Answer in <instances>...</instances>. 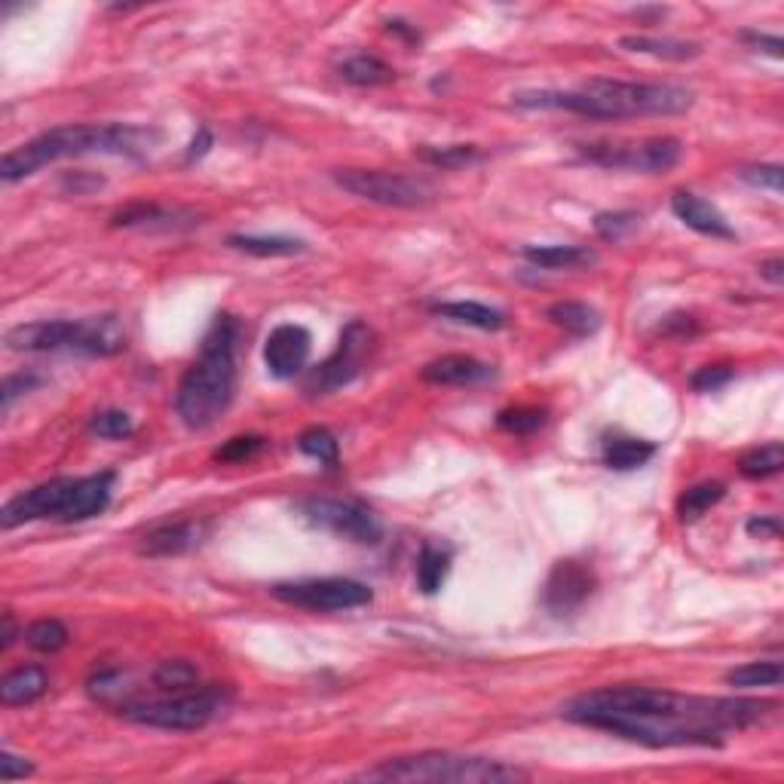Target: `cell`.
Wrapping results in <instances>:
<instances>
[{
    "label": "cell",
    "instance_id": "6da1fadb",
    "mask_svg": "<svg viewBox=\"0 0 784 784\" xmlns=\"http://www.w3.org/2000/svg\"><path fill=\"white\" fill-rule=\"evenodd\" d=\"M775 702L704 699L659 687H601L560 708V717L647 748H721L723 736L767 721Z\"/></svg>",
    "mask_w": 784,
    "mask_h": 784
},
{
    "label": "cell",
    "instance_id": "7a4b0ae2",
    "mask_svg": "<svg viewBox=\"0 0 784 784\" xmlns=\"http://www.w3.org/2000/svg\"><path fill=\"white\" fill-rule=\"evenodd\" d=\"M524 111H567L592 120L625 117H677L692 108V93L674 83H635L594 77L574 93L564 89H521L512 96Z\"/></svg>",
    "mask_w": 784,
    "mask_h": 784
},
{
    "label": "cell",
    "instance_id": "3957f363",
    "mask_svg": "<svg viewBox=\"0 0 784 784\" xmlns=\"http://www.w3.org/2000/svg\"><path fill=\"white\" fill-rule=\"evenodd\" d=\"M160 145V132L132 123H77V126H56L32 138L28 145L10 150L0 162L3 184H16L22 178L37 176L49 162L68 157H89V154H111V157H132L142 160Z\"/></svg>",
    "mask_w": 784,
    "mask_h": 784
},
{
    "label": "cell",
    "instance_id": "277c9868",
    "mask_svg": "<svg viewBox=\"0 0 784 784\" xmlns=\"http://www.w3.org/2000/svg\"><path fill=\"white\" fill-rule=\"evenodd\" d=\"M237 343L240 322L230 313H218L203 337L200 355L181 377L176 393V414L188 430L215 426L237 396Z\"/></svg>",
    "mask_w": 784,
    "mask_h": 784
},
{
    "label": "cell",
    "instance_id": "5b68a950",
    "mask_svg": "<svg viewBox=\"0 0 784 784\" xmlns=\"http://www.w3.org/2000/svg\"><path fill=\"white\" fill-rule=\"evenodd\" d=\"M369 782H433V784H509L528 782L530 775L521 767L487 760V757H469V753L426 751L414 757H396L381 767L362 772Z\"/></svg>",
    "mask_w": 784,
    "mask_h": 784
},
{
    "label": "cell",
    "instance_id": "8992f818",
    "mask_svg": "<svg viewBox=\"0 0 784 784\" xmlns=\"http://www.w3.org/2000/svg\"><path fill=\"white\" fill-rule=\"evenodd\" d=\"M3 343L16 352H77L105 359L126 350V328L117 316L44 319L10 328Z\"/></svg>",
    "mask_w": 784,
    "mask_h": 784
},
{
    "label": "cell",
    "instance_id": "52a82bcc",
    "mask_svg": "<svg viewBox=\"0 0 784 784\" xmlns=\"http://www.w3.org/2000/svg\"><path fill=\"white\" fill-rule=\"evenodd\" d=\"M225 702L227 689L212 684V687H193L181 692H162L157 699H132L120 704V717L150 729L193 733L215 721Z\"/></svg>",
    "mask_w": 784,
    "mask_h": 784
},
{
    "label": "cell",
    "instance_id": "ba28073f",
    "mask_svg": "<svg viewBox=\"0 0 784 784\" xmlns=\"http://www.w3.org/2000/svg\"><path fill=\"white\" fill-rule=\"evenodd\" d=\"M579 157L601 169L613 172H643V176H662L672 172L684 157V145L672 135L659 138H640V142H589L577 145Z\"/></svg>",
    "mask_w": 784,
    "mask_h": 784
},
{
    "label": "cell",
    "instance_id": "9c48e42d",
    "mask_svg": "<svg viewBox=\"0 0 784 784\" xmlns=\"http://www.w3.org/2000/svg\"><path fill=\"white\" fill-rule=\"evenodd\" d=\"M335 184L365 203L386 208H423L435 200L430 181L384 169H337Z\"/></svg>",
    "mask_w": 784,
    "mask_h": 784
},
{
    "label": "cell",
    "instance_id": "30bf717a",
    "mask_svg": "<svg viewBox=\"0 0 784 784\" xmlns=\"http://www.w3.org/2000/svg\"><path fill=\"white\" fill-rule=\"evenodd\" d=\"M371 350V328L365 322H350L343 335L337 340V350L319 362L316 369L304 377L306 396H331L337 389L350 386L365 365V355Z\"/></svg>",
    "mask_w": 784,
    "mask_h": 784
},
{
    "label": "cell",
    "instance_id": "8fae6325",
    "mask_svg": "<svg viewBox=\"0 0 784 784\" xmlns=\"http://www.w3.org/2000/svg\"><path fill=\"white\" fill-rule=\"evenodd\" d=\"M298 512L306 524L335 533L340 540H350L359 545L381 543V521L371 512L369 506L355 503V499H328V496H313L298 506Z\"/></svg>",
    "mask_w": 784,
    "mask_h": 784
},
{
    "label": "cell",
    "instance_id": "7c38bea8",
    "mask_svg": "<svg viewBox=\"0 0 784 784\" xmlns=\"http://www.w3.org/2000/svg\"><path fill=\"white\" fill-rule=\"evenodd\" d=\"M273 598L282 604L310 610V613H343L371 604V589L365 582L340 577L325 579H301V582H279L273 586Z\"/></svg>",
    "mask_w": 784,
    "mask_h": 784
},
{
    "label": "cell",
    "instance_id": "4fadbf2b",
    "mask_svg": "<svg viewBox=\"0 0 784 784\" xmlns=\"http://www.w3.org/2000/svg\"><path fill=\"white\" fill-rule=\"evenodd\" d=\"M77 479H52L37 484L25 494L13 496L3 509H0V528L13 530L32 521H47V518H59L62 521L64 506L71 499Z\"/></svg>",
    "mask_w": 784,
    "mask_h": 784
},
{
    "label": "cell",
    "instance_id": "5bb4252c",
    "mask_svg": "<svg viewBox=\"0 0 784 784\" xmlns=\"http://www.w3.org/2000/svg\"><path fill=\"white\" fill-rule=\"evenodd\" d=\"M594 592V574L592 567L579 564V560L567 558L558 560L552 567V574L545 579V592H543V604L552 616H574L579 610L586 607V601L592 598Z\"/></svg>",
    "mask_w": 784,
    "mask_h": 784
},
{
    "label": "cell",
    "instance_id": "9a60e30c",
    "mask_svg": "<svg viewBox=\"0 0 784 784\" xmlns=\"http://www.w3.org/2000/svg\"><path fill=\"white\" fill-rule=\"evenodd\" d=\"M310 350H313V335L304 325L286 322V325H276L264 340V365L276 381H291L306 369Z\"/></svg>",
    "mask_w": 784,
    "mask_h": 784
},
{
    "label": "cell",
    "instance_id": "2e32d148",
    "mask_svg": "<svg viewBox=\"0 0 784 784\" xmlns=\"http://www.w3.org/2000/svg\"><path fill=\"white\" fill-rule=\"evenodd\" d=\"M672 212L677 221H684L689 230L711 237V240H736V230L726 221L721 208L711 206L708 200L689 191H677L672 196Z\"/></svg>",
    "mask_w": 784,
    "mask_h": 784
},
{
    "label": "cell",
    "instance_id": "e0dca14e",
    "mask_svg": "<svg viewBox=\"0 0 784 784\" xmlns=\"http://www.w3.org/2000/svg\"><path fill=\"white\" fill-rule=\"evenodd\" d=\"M113 484H117L113 472H98V475L77 479L74 491H71V499L64 506L62 521L71 524V521H86V518H96V515L105 512L111 506Z\"/></svg>",
    "mask_w": 784,
    "mask_h": 784
},
{
    "label": "cell",
    "instance_id": "ac0fdd59",
    "mask_svg": "<svg viewBox=\"0 0 784 784\" xmlns=\"http://www.w3.org/2000/svg\"><path fill=\"white\" fill-rule=\"evenodd\" d=\"M494 377V369L487 362H479L472 355H442L423 369V381L433 386H479Z\"/></svg>",
    "mask_w": 784,
    "mask_h": 784
},
{
    "label": "cell",
    "instance_id": "d6986e66",
    "mask_svg": "<svg viewBox=\"0 0 784 784\" xmlns=\"http://www.w3.org/2000/svg\"><path fill=\"white\" fill-rule=\"evenodd\" d=\"M203 533H206V528H203V524H193V521L162 524V528H154L150 533L142 536L138 555H147V558H172V555H184V552H191L193 545H200Z\"/></svg>",
    "mask_w": 784,
    "mask_h": 784
},
{
    "label": "cell",
    "instance_id": "ffe728a7",
    "mask_svg": "<svg viewBox=\"0 0 784 784\" xmlns=\"http://www.w3.org/2000/svg\"><path fill=\"white\" fill-rule=\"evenodd\" d=\"M521 255L540 270H589L598 264V252L586 245H524Z\"/></svg>",
    "mask_w": 784,
    "mask_h": 784
},
{
    "label": "cell",
    "instance_id": "44dd1931",
    "mask_svg": "<svg viewBox=\"0 0 784 784\" xmlns=\"http://www.w3.org/2000/svg\"><path fill=\"white\" fill-rule=\"evenodd\" d=\"M619 49L638 52V56H653L662 62H692V59L702 56L699 44L674 40V37H647V34H625L619 40Z\"/></svg>",
    "mask_w": 784,
    "mask_h": 784
},
{
    "label": "cell",
    "instance_id": "7402d4cb",
    "mask_svg": "<svg viewBox=\"0 0 784 784\" xmlns=\"http://www.w3.org/2000/svg\"><path fill=\"white\" fill-rule=\"evenodd\" d=\"M49 689V674L40 665H22L0 680V702L7 708L37 702Z\"/></svg>",
    "mask_w": 784,
    "mask_h": 784
},
{
    "label": "cell",
    "instance_id": "603a6c76",
    "mask_svg": "<svg viewBox=\"0 0 784 784\" xmlns=\"http://www.w3.org/2000/svg\"><path fill=\"white\" fill-rule=\"evenodd\" d=\"M656 445L653 442H643V438H625V435H613L604 442V450H601V460L607 469H616V472H631V469H640L643 463H650L656 457Z\"/></svg>",
    "mask_w": 784,
    "mask_h": 784
},
{
    "label": "cell",
    "instance_id": "cb8c5ba5",
    "mask_svg": "<svg viewBox=\"0 0 784 784\" xmlns=\"http://www.w3.org/2000/svg\"><path fill=\"white\" fill-rule=\"evenodd\" d=\"M435 316L457 322V325H469V328H481V331H499L506 325V313H499L494 306L479 304V301H448V304H435Z\"/></svg>",
    "mask_w": 784,
    "mask_h": 784
},
{
    "label": "cell",
    "instance_id": "d4e9b609",
    "mask_svg": "<svg viewBox=\"0 0 784 784\" xmlns=\"http://www.w3.org/2000/svg\"><path fill=\"white\" fill-rule=\"evenodd\" d=\"M227 245L233 252H242V255L252 257H291V255H304L306 245L304 240H291V237H255V233H233L227 237Z\"/></svg>",
    "mask_w": 784,
    "mask_h": 784
},
{
    "label": "cell",
    "instance_id": "484cf974",
    "mask_svg": "<svg viewBox=\"0 0 784 784\" xmlns=\"http://www.w3.org/2000/svg\"><path fill=\"white\" fill-rule=\"evenodd\" d=\"M545 316L552 319V325H558L574 337H589L601 328V313L594 306L579 304V301H558V304L545 310Z\"/></svg>",
    "mask_w": 784,
    "mask_h": 784
},
{
    "label": "cell",
    "instance_id": "4316f807",
    "mask_svg": "<svg viewBox=\"0 0 784 784\" xmlns=\"http://www.w3.org/2000/svg\"><path fill=\"white\" fill-rule=\"evenodd\" d=\"M337 74H340V81L352 83V86H384V83L396 81V71L384 59L369 56V52L343 59L340 68H337Z\"/></svg>",
    "mask_w": 784,
    "mask_h": 784
},
{
    "label": "cell",
    "instance_id": "83f0119b",
    "mask_svg": "<svg viewBox=\"0 0 784 784\" xmlns=\"http://www.w3.org/2000/svg\"><path fill=\"white\" fill-rule=\"evenodd\" d=\"M193 221L191 212H181V208H166L157 203H135V206L123 208L113 215V227H176L178 221Z\"/></svg>",
    "mask_w": 784,
    "mask_h": 784
},
{
    "label": "cell",
    "instance_id": "f1b7e54d",
    "mask_svg": "<svg viewBox=\"0 0 784 784\" xmlns=\"http://www.w3.org/2000/svg\"><path fill=\"white\" fill-rule=\"evenodd\" d=\"M450 570V552L438 548L433 543H423L420 548V558H417V586L423 594H435L445 579H448Z\"/></svg>",
    "mask_w": 784,
    "mask_h": 784
},
{
    "label": "cell",
    "instance_id": "f546056e",
    "mask_svg": "<svg viewBox=\"0 0 784 784\" xmlns=\"http://www.w3.org/2000/svg\"><path fill=\"white\" fill-rule=\"evenodd\" d=\"M723 496H726V484L721 481H702V484H692L687 487L680 499H677V515L680 521H699L711 506H717Z\"/></svg>",
    "mask_w": 784,
    "mask_h": 784
},
{
    "label": "cell",
    "instance_id": "4dcf8cb0",
    "mask_svg": "<svg viewBox=\"0 0 784 784\" xmlns=\"http://www.w3.org/2000/svg\"><path fill=\"white\" fill-rule=\"evenodd\" d=\"M414 154L435 169H466L481 160V150L475 145H423Z\"/></svg>",
    "mask_w": 784,
    "mask_h": 784
},
{
    "label": "cell",
    "instance_id": "1f68e13d",
    "mask_svg": "<svg viewBox=\"0 0 784 784\" xmlns=\"http://www.w3.org/2000/svg\"><path fill=\"white\" fill-rule=\"evenodd\" d=\"M738 469H741L745 479H772V475H779L784 469L782 442H769V445L748 450V454L738 460Z\"/></svg>",
    "mask_w": 784,
    "mask_h": 784
},
{
    "label": "cell",
    "instance_id": "d6a6232c",
    "mask_svg": "<svg viewBox=\"0 0 784 784\" xmlns=\"http://www.w3.org/2000/svg\"><path fill=\"white\" fill-rule=\"evenodd\" d=\"M784 672L782 662H748L741 668H733L726 674V684L736 689H757V687H782Z\"/></svg>",
    "mask_w": 784,
    "mask_h": 784
},
{
    "label": "cell",
    "instance_id": "836d02e7",
    "mask_svg": "<svg viewBox=\"0 0 784 784\" xmlns=\"http://www.w3.org/2000/svg\"><path fill=\"white\" fill-rule=\"evenodd\" d=\"M22 638L25 643L37 650V653H59L68 647V640H71V631L64 628V623L59 619H37L32 623L25 631H22Z\"/></svg>",
    "mask_w": 784,
    "mask_h": 784
},
{
    "label": "cell",
    "instance_id": "e575fe53",
    "mask_svg": "<svg viewBox=\"0 0 784 784\" xmlns=\"http://www.w3.org/2000/svg\"><path fill=\"white\" fill-rule=\"evenodd\" d=\"M200 680V672L193 668L188 659H166L154 668V684L162 692H181V689H193Z\"/></svg>",
    "mask_w": 784,
    "mask_h": 784
},
{
    "label": "cell",
    "instance_id": "d590c367",
    "mask_svg": "<svg viewBox=\"0 0 784 784\" xmlns=\"http://www.w3.org/2000/svg\"><path fill=\"white\" fill-rule=\"evenodd\" d=\"M298 450L322 466H337V457H340L337 438L328 433V430H322V426H313V430L301 433V438H298Z\"/></svg>",
    "mask_w": 784,
    "mask_h": 784
},
{
    "label": "cell",
    "instance_id": "8d00e7d4",
    "mask_svg": "<svg viewBox=\"0 0 784 784\" xmlns=\"http://www.w3.org/2000/svg\"><path fill=\"white\" fill-rule=\"evenodd\" d=\"M545 420H548L545 408H506V411L496 414V426L503 433L530 435L536 433V430H543Z\"/></svg>",
    "mask_w": 784,
    "mask_h": 784
},
{
    "label": "cell",
    "instance_id": "74e56055",
    "mask_svg": "<svg viewBox=\"0 0 784 784\" xmlns=\"http://www.w3.org/2000/svg\"><path fill=\"white\" fill-rule=\"evenodd\" d=\"M638 212H598V215H594V230H598L601 240L607 242L625 240L631 230H638Z\"/></svg>",
    "mask_w": 784,
    "mask_h": 784
},
{
    "label": "cell",
    "instance_id": "f35d334b",
    "mask_svg": "<svg viewBox=\"0 0 784 784\" xmlns=\"http://www.w3.org/2000/svg\"><path fill=\"white\" fill-rule=\"evenodd\" d=\"M264 448H267L264 435H237L215 450V460L218 463H245V460H255Z\"/></svg>",
    "mask_w": 784,
    "mask_h": 784
},
{
    "label": "cell",
    "instance_id": "ab89813d",
    "mask_svg": "<svg viewBox=\"0 0 784 784\" xmlns=\"http://www.w3.org/2000/svg\"><path fill=\"white\" fill-rule=\"evenodd\" d=\"M89 433L98 435V438H108V442H117V438H129V435L135 433V426H132V417L126 411H101V414L93 417Z\"/></svg>",
    "mask_w": 784,
    "mask_h": 784
},
{
    "label": "cell",
    "instance_id": "60d3db41",
    "mask_svg": "<svg viewBox=\"0 0 784 784\" xmlns=\"http://www.w3.org/2000/svg\"><path fill=\"white\" fill-rule=\"evenodd\" d=\"M738 176H741V181H748L751 188L782 193V184H784L782 166H748V169H741Z\"/></svg>",
    "mask_w": 784,
    "mask_h": 784
},
{
    "label": "cell",
    "instance_id": "b9f144b4",
    "mask_svg": "<svg viewBox=\"0 0 784 784\" xmlns=\"http://www.w3.org/2000/svg\"><path fill=\"white\" fill-rule=\"evenodd\" d=\"M733 374H736V371L729 369V365H704V369H699L689 377V384H692L696 393H714V389L729 384Z\"/></svg>",
    "mask_w": 784,
    "mask_h": 784
},
{
    "label": "cell",
    "instance_id": "7bdbcfd3",
    "mask_svg": "<svg viewBox=\"0 0 784 784\" xmlns=\"http://www.w3.org/2000/svg\"><path fill=\"white\" fill-rule=\"evenodd\" d=\"M34 386H40V377H37V374H10V377L3 381V411H10L13 401H16V396L32 393Z\"/></svg>",
    "mask_w": 784,
    "mask_h": 784
},
{
    "label": "cell",
    "instance_id": "ee69618b",
    "mask_svg": "<svg viewBox=\"0 0 784 784\" xmlns=\"http://www.w3.org/2000/svg\"><path fill=\"white\" fill-rule=\"evenodd\" d=\"M32 772H34V763H28L25 757H16V753L10 751L0 753V779H3V782L25 779V775H32Z\"/></svg>",
    "mask_w": 784,
    "mask_h": 784
},
{
    "label": "cell",
    "instance_id": "f6af8a7d",
    "mask_svg": "<svg viewBox=\"0 0 784 784\" xmlns=\"http://www.w3.org/2000/svg\"><path fill=\"white\" fill-rule=\"evenodd\" d=\"M745 530L751 533V536H760V540H779V533H782V521L775 518V515H757L751 518Z\"/></svg>",
    "mask_w": 784,
    "mask_h": 784
},
{
    "label": "cell",
    "instance_id": "bcb514c9",
    "mask_svg": "<svg viewBox=\"0 0 784 784\" xmlns=\"http://www.w3.org/2000/svg\"><path fill=\"white\" fill-rule=\"evenodd\" d=\"M741 40H745L748 47L760 49V52H769L772 59H782L784 44H782V37H775V34H753V32H745V34H741Z\"/></svg>",
    "mask_w": 784,
    "mask_h": 784
},
{
    "label": "cell",
    "instance_id": "7dc6e473",
    "mask_svg": "<svg viewBox=\"0 0 784 784\" xmlns=\"http://www.w3.org/2000/svg\"><path fill=\"white\" fill-rule=\"evenodd\" d=\"M208 147H212V132H208V129H200V132L193 135L191 147H188V162L203 160L208 154Z\"/></svg>",
    "mask_w": 784,
    "mask_h": 784
},
{
    "label": "cell",
    "instance_id": "c3c4849f",
    "mask_svg": "<svg viewBox=\"0 0 784 784\" xmlns=\"http://www.w3.org/2000/svg\"><path fill=\"white\" fill-rule=\"evenodd\" d=\"M760 276H763L767 282H772V286H782V282H784V261H782V257H769V261H763V264H760Z\"/></svg>",
    "mask_w": 784,
    "mask_h": 784
},
{
    "label": "cell",
    "instance_id": "681fc988",
    "mask_svg": "<svg viewBox=\"0 0 784 784\" xmlns=\"http://www.w3.org/2000/svg\"><path fill=\"white\" fill-rule=\"evenodd\" d=\"M19 638V628H16V619H13V613H3V631H0V650H10Z\"/></svg>",
    "mask_w": 784,
    "mask_h": 784
},
{
    "label": "cell",
    "instance_id": "f907efd6",
    "mask_svg": "<svg viewBox=\"0 0 784 784\" xmlns=\"http://www.w3.org/2000/svg\"><path fill=\"white\" fill-rule=\"evenodd\" d=\"M386 28H389V32L401 34V37H408V40H417V32H411V28H408V22H401V19H393V22H386Z\"/></svg>",
    "mask_w": 784,
    "mask_h": 784
}]
</instances>
